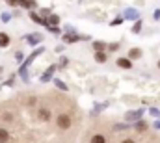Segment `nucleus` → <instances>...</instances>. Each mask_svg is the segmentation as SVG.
Here are the masks:
<instances>
[{"instance_id":"f257e3e1","label":"nucleus","mask_w":160,"mask_h":143,"mask_svg":"<svg viewBox=\"0 0 160 143\" xmlns=\"http://www.w3.org/2000/svg\"><path fill=\"white\" fill-rule=\"evenodd\" d=\"M56 126H58L60 130H69V128L73 126V117H71V113H67V111L58 113V115H56Z\"/></svg>"},{"instance_id":"f03ea898","label":"nucleus","mask_w":160,"mask_h":143,"mask_svg":"<svg viewBox=\"0 0 160 143\" xmlns=\"http://www.w3.org/2000/svg\"><path fill=\"white\" fill-rule=\"evenodd\" d=\"M36 115H38V119H39L41 123H48V121L52 119V110L48 106H38Z\"/></svg>"},{"instance_id":"7ed1b4c3","label":"nucleus","mask_w":160,"mask_h":143,"mask_svg":"<svg viewBox=\"0 0 160 143\" xmlns=\"http://www.w3.org/2000/svg\"><path fill=\"white\" fill-rule=\"evenodd\" d=\"M116 63H118V67H121V69H132V60L130 58H119Z\"/></svg>"},{"instance_id":"20e7f679","label":"nucleus","mask_w":160,"mask_h":143,"mask_svg":"<svg viewBox=\"0 0 160 143\" xmlns=\"http://www.w3.org/2000/svg\"><path fill=\"white\" fill-rule=\"evenodd\" d=\"M9 138H11L9 130H8V128H4V126H0V143H8V141H9Z\"/></svg>"},{"instance_id":"39448f33","label":"nucleus","mask_w":160,"mask_h":143,"mask_svg":"<svg viewBox=\"0 0 160 143\" xmlns=\"http://www.w3.org/2000/svg\"><path fill=\"white\" fill-rule=\"evenodd\" d=\"M89 143H106V136L104 134H93Z\"/></svg>"},{"instance_id":"423d86ee","label":"nucleus","mask_w":160,"mask_h":143,"mask_svg":"<svg viewBox=\"0 0 160 143\" xmlns=\"http://www.w3.org/2000/svg\"><path fill=\"white\" fill-rule=\"evenodd\" d=\"M9 45V36L8 34H4V32H0V47L2 48H6Z\"/></svg>"},{"instance_id":"0eeeda50","label":"nucleus","mask_w":160,"mask_h":143,"mask_svg":"<svg viewBox=\"0 0 160 143\" xmlns=\"http://www.w3.org/2000/svg\"><path fill=\"white\" fill-rule=\"evenodd\" d=\"M95 62H97V63H104V62H106V54H104L102 50L95 52Z\"/></svg>"},{"instance_id":"6e6552de","label":"nucleus","mask_w":160,"mask_h":143,"mask_svg":"<svg viewBox=\"0 0 160 143\" xmlns=\"http://www.w3.org/2000/svg\"><path fill=\"white\" fill-rule=\"evenodd\" d=\"M142 56V50L140 48H130V52H128V58L130 60H136V58H140Z\"/></svg>"},{"instance_id":"1a4fd4ad","label":"nucleus","mask_w":160,"mask_h":143,"mask_svg":"<svg viewBox=\"0 0 160 143\" xmlns=\"http://www.w3.org/2000/svg\"><path fill=\"white\" fill-rule=\"evenodd\" d=\"M34 4H36L34 0H19V6H22V7H26V9H28V7H34Z\"/></svg>"},{"instance_id":"9d476101","label":"nucleus","mask_w":160,"mask_h":143,"mask_svg":"<svg viewBox=\"0 0 160 143\" xmlns=\"http://www.w3.org/2000/svg\"><path fill=\"white\" fill-rule=\"evenodd\" d=\"M93 48H95L97 52H99V50H104V48H106V43H102V41H95V43H93Z\"/></svg>"},{"instance_id":"9b49d317","label":"nucleus","mask_w":160,"mask_h":143,"mask_svg":"<svg viewBox=\"0 0 160 143\" xmlns=\"http://www.w3.org/2000/svg\"><path fill=\"white\" fill-rule=\"evenodd\" d=\"M136 130H138V132H143V130H147V123H143V121H138V123H136Z\"/></svg>"},{"instance_id":"f8f14e48","label":"nucleus","mask_w":160,"mask_h":143,"mask_svg":"<svg viewBox=\"0 0 160 143\" xmlns=\"http://www.w3.org/2000/svg\"><path fill=\"white\" fill-rule=\"evenodd\" d=\"M47 22H48V24H52V26H54V24H58V22H60V19H58V15H50V19H48V21H47Z\"/></svg>"},{"instance_id":"ddd939ff","label":"nucleus","mask_w":160,"mask_h":143,"mask_svg":"<svg viewBox=\"0 0 160 143\" xmlns=\"http://www.w3.org/2000/svg\"><path fill=\"white\" fill-rule=\"evenodd\" d=\"M142 115V110L140 111H130V113H127V119H136V117H140Z\"/></svg>"},{"instance_id":"4468645a","label":"nucleus","mask_w":160,"mask_h":143,"mask_svg":"<svg viewBox=\"0 0 160 143\" xmlns=\"http://www.w3.org/2000/svg\"><path fill=\"white\" fill-rule=\"evenodd\" d=\"M63 39H65L67 43H73V41H77V37H75V36H65Z\"/></svg>"},{"instance_id":"2eb2a0df","label":"nucleus","mask_w":160,"mask_h":143,"mask_svg":"<svg viewBox=\"0 0 160 143\" xmlns=\"http://www.w3.org/2000/svg\"><path fill=\"white\" fill-rule=\"evenodd\" d=\"M142 30V22H136V26H134V32H140Z\"/></svg>"},{"instance_id":"dca6fc26","label":"nucleus","mask_w":160,"mask_h":143,"mask_svg":"<svg viewBox=\"0 0 160 143\" xmlns=\"http://www.w3.org/2000/svg\"><path fill=\"white\" fill-rule=\"evenodd\" d=\"M118 48H119V45H118V43H112V45H110V50H118Z\"/></svg>"},{"instance_id":"f3484780","label":"nucleus","mask_w":160,"mask_h":143,"mask_svg":"<svg viewBox=\"0 0 160 143\" xmlns=\"http://www.w3.org/2000/svg\"><path fill=\"white\" fill-rule=\"evenodd\" d=\"M9 6H19V0H8Z\"/></svg>"},{"instance_id":"a211bd4d","label":"nucleus","mask_w":160,"mask_h":143,"mask_svg":"<svg viewBox=\"0 0 160 143\" xmlns=\"http://www.w3.org/2000/svg\"><path fill=\"white\" fill-rule=\"evenodd\" d=\"M121 143H136V141H134L132 138H125V140H123V141H121Z\"/></svg>"},{"instance_id":"6ab92c4d","label":"nucleus","mask_w":160,"mask_h":143,"mask_svg":"<svg viewBox=\"0 0 160 143\" xmlns=\"http://www.w3.org/2000/svg\"><path fill=\"white\" fill-rule=\"evenodd\" d=\"M121 22H123V19H116V21H114V22H112V24H114V26H116V24H121Z\"/></svg>"},{"instance_id":"aec40b11","label":"nucleus","mask_w":160,"mask_h":143,"mask_svg":"<svg viewBox=\"0 0 160 143\" xmlns=\"http://www.w3.org/2000/svg\"><path fill=\"white\" fill-rule=\"evenodd\" d=\"M158 69H160V62H158Z\"/></svg>"}]
</instances>
